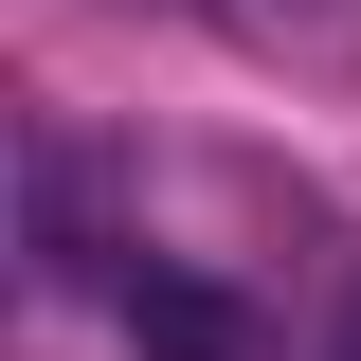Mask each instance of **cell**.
I'll return each instance as SVG.
<instances>
[{
    "label": "cell",
    "mask_w": 361,
    "mask_h": 361,
    "mask_svg": "<svg viewBox=\"0 0 361 361\" xmlns=\"http://www.w3.org/2000/svg\"><path fill=\"white\" fill-rule=\"evenodd\" d=\"M109 307H127V343H145V361H253V307H235V289H199V271H163V253H145Z\"/></svg>",
    "instance_id": "cell-1"
},
{
    "label": "cell",
    "mask_w": 361,
    "mask_h": 361,
    "mask_svg": "<svg viewBox=\"0 0 361 361\" xmlns=\"http://www.w3.org/2000/svg\"><path fill=\"white\" fill-rule=\"evenodd\" d=\"M235 54H361V0H199Z\"/></svg>",
    "instance_id": "cell-2"
},
{
    "label": "cell",
    "mask_w": 361,
    "mask_h": 361,
    "mask_svg": "<svg viewBox=\"0 0 361 361\" xmlns=\"http://www.w3.org/2000/svg\"><path fill=\"white\" fill-rule=\"evenodd\" d=\"M343 361H361V289H343Z\"/></svg>",
    "instance_id": "cell-3"
},
{
    "label": "cell",
    "mask_w": 361,
    "mask_h": 361,
    "mask_svg": "<svg viewBox=\"0 0 361 361\" xmlns=\"http://www.w3.org/2000/svg\"><path fill=\"white\" fill-rule=\"evenodd\" d=\"M180 18H199V0H180Z\"/></svg>",
    "instance_id": "cell-4"
}]
</instances>
